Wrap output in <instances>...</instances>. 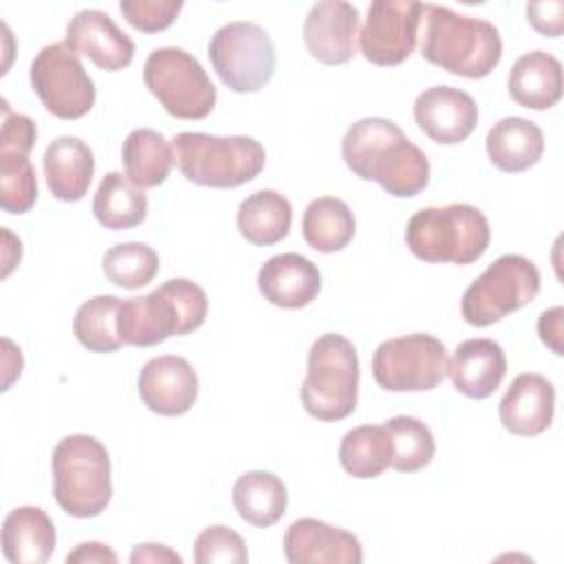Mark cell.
<instances>
[{
  "label": "cell",
  "instance_id": "74e56055",
  "mask_svg": "<svg viewBox=\"0 0 564 564\" xmlns=\"http://www.w3.org/2000/svg\"><path fill=\"white\" fill-rule=\"evenodd\" d=\"M37 139V128L31 117L11 112L7 101L2 104V130H0V152L31 154Z\"/></svg>",
  "mask_w": 564,
  "mask_h": 564
},
{
  "label": "cell",
  "instance_id": "ba28073f",
  "mask_svg": "<svg viewBox=\"0 0 564 564\" xmlns=\"http://www.w3.org/2000/svg\"><path fill=\"white\" fill-rule=\"evenodd\" d=\"M538 291V267L524 256L505 253L465 289L460 313L469 326H491L531 304Z\"/></svg>",
  "mask_w": 564,
  "mask_h": 564
},
{
  "label": "cell",
  "instance_id": "6da1fadb",
  "mask_svg": "<svg viewBox=\"0 0 564 564\" xmlns=\"http://www.w3.org/2000/svg\"><path fill=\"white\" fill-rule=\"evenodd\" d=\"M341 156L355 176L379 183L394 198H412L430 183L425 152L383 117L355 121L341 139Z\"/></svg>",
  "mask_w": 564,
  "mask_h": 564
},
{
  "label": "cell",
  "instance_id": "9a60e30c",
  "mask_svg": "<svg viewBox=\"0 0 564 564\" xmlns=\"http://www.w3.org/2000/svg\"><path fill=\"white\" fill-rule=\"evenodd\" d=\"M137 390L150 412L181 416L196 403L198 377L185 357L161 355L141 368Z\"/></svg>",
  "mask_w": 564,
  "mask_h": 564
},
{
  "label": "cell",
  "instance_id": "5b68a950",
  "mask_svg": "<svg viewBox=\"0 0 564 564\" xmlns=\"http://www.w3.org/2000/svg\"><path fill=\"white\" fill-rule=\"evenodd\" d=\"M181 174L200 187L231 189L253 181L267 163L260 141L245 134L216 137L207 132H178L172 139Z\"/></svg>",
  "mask_w": 564,
  "mask_h": 564
},
{
  "label": "cell",
  "instance_id": "8d00e7d4",
  "mask_svg": "<svg viewBox=\"0 0 564 564\" xmlns=\"http://www.w3.org/2000/svg\"><path fill=\"white\" fill-rule=\"evenodd\" d=\"M181 0H121L119 11L126 22L141 33H159L172 26L181 13Z\"/></svg>",
  "mask_w": 564,
  "mask_h": 564
},
{
  "label": "cell",
  "instance_id": "7a4b0ae2",
  "mask_svg": "<svg viewBox=\"0 0 564 564\" xmlns=\"http://www.w3.org/2000/svg\"><path fill=\"white\" fill-rule=\"evenodd\" d=\"M419 35L423 59L458 77L482 79L502 57V40L491 22L449 7L421 4Z\"/></svg>",
  "mask_w": 564,
  "mask_h": 564
},
{
  "label": "cell",
  "instance_id": "4dcf8cb0",
  "mask_svg": "<svg viewBox=\"0 0 564 564\" xmlns=\"http://www.w3.org/2000/svg\"><path fill=\"white\" fill-rule=\"evenodd\" d=\"M339 463L352 478L381 476L392 463V441L383 423L348 430L339 443Z\"/></svg>",
  "mask_w": 564,
  "mask_h": 564
},
{
  "label": "cell",
  "instance_id": "4fadbf2b",
  "mask_svg": "<svg viewBox=\"0 0 564 564\" xmlns=\"http://www.w3.org/2000/svg\"><path fill=\"white\" fill-rule=\"evenodd\" d=\"M419 24L421 2L375 0L359 31L361 55L375 66H397L405 62L416 46Z\"/></svg>",
  "mask_w": 564,
  "mask_h": 564
},
{
  "label": "cell",
  "instance_id": "f1b7e54d",
  "mask_svg": "<svg viewBox=\"0 0 564 564\" xmlns=\"http://www.w3.org/2000/svg\"><path fill=\"white\" fill-rule=\"evenodd\" d=\"M93 214L110 231L132 229L148 216V196L123 174L108 172L95 192Z\"/></svg>",
  "mask_w": 564,
  "mask_h": 564
},
{
  "label": "cell",
  "instance_id": "8992f818",
  "mask_svg": "<svg viewBox=\"0 0 564 564\" xmlns=\"http://www.w3.org/2000/svg\"><path fill=\"white\" fill-rule=\"evenodd\" d=\"M55 502L73 518L99 516L112 498L110 454L88 434L64 436L51 456Z\"/></svg>",
  "mask_w": 564,
  "mask_h": 564
},
{
  "label": "cell",
  "instance_id": "b9f144b4",
  "mask_svg": "<svg viewBox=\"0 0 564 564\" xmlns=\"http://www.w3.org/2000/svg\"><path fill=\"white\" fill-rule=\"evenodd\" d=\"M130 562L132 564H143V562H174V564H181L183 557L176 551H172L170 546H165V544L148 542V544H137L132 549Z\"/></svg>",
  "mask_w": 564,
  "mask_h": 564
},
{
  "label": "cell",
  "instance_id": "7402d4cb",
  "mask_svg": "<svg viewBox=\"0 0 564 564\" xmlns=\"http://www.w3.org/2000/svg\"><path fill=\"white\" fill-rule=\"evenodd\" d=\"M44 176L51 194L62 203H77L88 194L95 156L79 137H57L44 150Z\"/></svg>",
  "mask_w": 564,
  "mask_h": 564
},
{
  "label": "cell",
  "instance_id": "836d02e7",
  "mask_svg": "<svg viewBox=\"0 0 564 564\" xmlns=\"http://www.w3.org/2000/svg\"><path fill=\"white\" fill-rule=\"evenodd\" d=\"M101 271L115 286L134 291L159 273V253L145 242H121L104 253Z\"/></svg>",
  "mask_w": 564,
  "mask_h": 564
},
{
  "label": "cell",
  "instance_id": "52a82bcc",
  "mask_svg": "<svg viewBox=\"0 0 564 564\" xmlns=\"http://www.w3.org/2000/svg\"><path fill=\"white\" fill-rule=\"evenodd\" d=\"M357 392V348L339 333L319 335L308 350L306 377L300 388L304 410L317 421H341L355 412Z\"/></svg>",
  "mask_w": 564,
  "mask_h": 564
},
{
  "label": "cell",
  "instance_id": "ab89813d",
  "mask_svg": "<svg viewBox=\"0 0 564 564\" xmlns=\"http://www.w3.org/2000/svg\"><path fill=\"white\" fill-rule=\"evenodd\" d=\"M538 335L542 339L544 346H549L557 357L564 355V346H562V337H564V308L562 306H553L549 311H544L538 319Z\"/></svg>",
  "mask_w": 564,
  "mask_h": 564
},
{
  "label": "cell",
  "instance_id": "f35d334b",
  "mask_svg": "<svg viewBox=\"0 0 564 564\" xmlns=\"http://www.w3.org/2000/svg\"><path fill=\"white\" fill-rule=\"evenodd\" d=\"M529 24L544 37H560L564 31V2H529L527 4Z\"/></svg>",
  "mask_w": 564,
  "mask_h": 564
},
{
  "label": "cell",
  "instance_id": "2e32d148",
  "mask_svg": "<svg viewBox=\"0 0 564 564\" xmlns=\"http://www.w3.org/2000/svg\"><path fill=\"white\" fill-rule=\"evenodd\" d=\"M414 121L434 143L456 145L476 130L478 106L460 88L432 86L414 99Z\"/></svg>",
  "mask_w": 564,
  "mask_h": 564
},
{
  "label": "cell",
  "instance_id": "ffe728a7",
  "mask_svg": "<svg viewBox=\"0 0 564 564\" xmlns=\"http://www.w3.org/2000/svg\"><path fill=\"white\" fill-rule=\"evenodd\" d=\"M258 289L273 306L304 308L317 297L322 275L317 264H313L308 258L300 253H280L260 267Z\"/></svg>",
  "mask_w": 564,
  "mask_h": 564
},
{
  "label": "cell",
  "instance_id": "f546056e",
  "mask_svg": "<svg viewBox=\"0 0 564 564\" xmlns=\"http://www.w3.org/2000/svg\"><path fill=\"white\" fill-rule=\"evenodd\" d=\"M302 236L319 253L341 251L355 236V216L341 198H315L304 209Z\"/></svg>",
  "mask_w": 564,
  "mask_h": 564
},
{
  "label": "cell",
  "instance_id": "5bb4252c",
  "mask_svg": "<svg viewBox=\"0 0 564 564\" xmlns=\"http://www.w3.org/2000/svg\"><path fill=\"white\" fill-rule=\"evenodd\" d=\"M359 35V9L341 0H322L311 7L302 37L313 59L339 66L355 57Z\"/></svg>",
  "mask_w": 564,
  "mask_h": 564
},
{
  "label": "cell",
  "instance_id": "9c48e42d",
  "mask_svg": "<svg viewBox=\"0 0 564 564\" xmlns=\"http://www.w3.org/2000/svg\"><path fill=\"white\" fill-rule=\"evenodd\" d=\"M143 82L176 119H205L216 106L218 95L207 70L183 48H154L143 64Z\"/></svg>",
  "mask_w": 564,
  "mask_h": 564
},
{
  "label": "cell",
  "instance_id": "484cf974",
  "mask_svg": "<svg viewBox=\"0 0 564 564\" xmlns=\"http://www.w3.org/2000/svg\"><path fill=\"white\" fill-rule=\"evenodd\" d=\"M231 502L238 516L251 527H273L286 513V485L271 471L253 469L231 487Z\"/></svg>",
  "mask_w": 564,
  "mask_h": 564
},
{
  "label": "cell",
  "instance_id": "44dd1931",
  "mask_svg": "<svg viewBox=\"0 0 564 564\" xmlns=\"http://www.w3.org/2000/svg\"><path fill=\"white\" fill-rule=\"evenodd\" d=\"M447 375L463 397L487 399L500 388L507 375V355L494 339H465L456 346Z\"/></svg>",
  "mask_w": 564,
  "mask_h": 564
},
{
  "label": "cell",
  "instance_id": "d4e9b609",
  "mask_svg": "<svg viewBox=\"0 0 564 564\" xmlns=\"http://www.w3.org/2000/svg\"><path fill=\"white\" fill-rule=\"evenodd\" d=\"M487 156L489 161L509 174L533 167L544 154L542 130L522 117H505L487 132Z\"/></svg>",
  "mask_w": 564,
  "mask_h": 564
},
{
  "label": "cell",
  "instance_id": "d6986e66",
  "mask_svg": "<svg viewBox=\"0 0 564 564\" xmlns=\"http://www.w3.org/2000/svg\"><path fill=\"white\" fill-rule=\"evenodd\" d=\"M555 412V388L538 372L518 375L498 405L500 423L516 436H538L549 430Z\"/></svg>",
  "mask_w": 564,
  "mask_h": 564
},
{
  "label": "cell",
  "instance_id": "e575fe53",
  "mask_svg": "<svg viewBox=\"0 0 564 564\" xmlns=\"http://www.w3.org/2000/svg\"><path fill=\"white\" fill-rule=\"evenodd\" d=\"M37 200V176L26 154L0 152V205L7 214H26Z\"/></svg>",
  "mask_w": 564,
  "mask_h": 564
},
{
  "label": "cell",
  "instance_id": "7c38bea8",
  "mask_svg": "<svg viewBox=\"0 0 564 564\" xmlns=\"http://www.w3.org/2000/svg\"><path fill=\"white\" fill-rule=\"evenodd\" d=\"M29 79L42 106L57 119H82L95 106V84L66 42L46 44L33 57Z\"/></svg>",
  "mask_w": 564,
  "mask_h": 564
},
{
  "label": "cell",
  "instance_id": "cb8c5ba5",
  "mask_svg": "<svg viewBox=\"0 0 564 564\" xmlns=\"http://www.w3.org/2000/svg\"><path fill=\"white\" fill-rule=\"evenodd\" d=\"M562 64L546 51L520 55L507 79L511 99L529 110H549L562 97Z\"/></svg>",
  "mask_w": 564,
  "mask_h": 564
},
{
  "label": "cell",
  "instance_id": "1f68e13d",
  "mask_svg": "<svg viewBox=\"0 0 564 564\" xmlns=\"http://www.w3.org/2000/svg\"><path fill=\"white\" fill-rule=\"evenodd\" d=\"M117 295H95L86 300L73 317V335L90 352H115L123 346L119 335Z\"/></svg>",
  "mask_w": 564,
  "mask_h": 564
},
{
  "label": "cell",
  "instance_id": "30bf717a",
  "mask_svg": "<svg viewBox=\"0 0 564 564\" xmlns=\"http://www.w3.org/2000/svg\"><path fill=\"white\" fill-rule=\"evenodd\" d=\"M212 68L234 93H258L275 73V46L269 33L247 20L220 26L207 46Z\"/></svg>",
  "mask_w": 564,
  "mask_h": 564
},
{
  "label": "cell",
  "instance_id": "ac0fdd59",
  "mask_svg": "<svg viewBox=\"0 0 564 564\" xmlns=\"http://www.w3.org/2000/svg\"><path fill=\"white\" fill-rule=\"evenodd\" d=\"M66 44L101 70H121L134 59V42L99 9H82L66 24Z\"/></svg>",
  "mask_w": 564,
  "mask_h": 564
},
{
  "label": "cell",
  "instance_id": "d590c367",
  "mask_svg": "<svg viewBox=\"0 0 564 564\" xmlns=\"http://www.w3.org/2000/svg\"><path fill=\"white\" fill-rule=\"evenodd\" d=\"M194 560L198 564H245L249 560L245 540L225 524L205 527L194 540Z\"/></svg>",
  "mask_w": 564,
  "mask_h": 564
},
{
  "label": "cell",
  "instance_id": "603a6c76",
  "mask_svg": "<svg viewBox=\"0 0 564 564\" xmlns=\"http://www.w3.org/2000/svg\"><path fill=\"white\" fill-rule=\"evenodd\" d=\"M55 542V524L40 507H15L2 522V555L11 564H44Z\"/></svg>",
  "mask_w": 564,
  "mask_h": 564
},
{
  "label": "cell",
  "instance_id": "60d3db41",
  "mask_svg": "<svg viewBox=\"0 0 564 564\" xmlns=\"http://www.w3.org/2000/svg\"><path fill=\"white\" fill-rule=\"evenodd\" d=\"M117 553L101 542H82L68 555L66 564H117Z\"/></svg>",
  "mask_w": 564,
  "mask_h": 564
},
{
  "label": "cell",
  "instance_id": "e0dca14e",
  "mask_svg": "<svg viewBox=\"0 0 564 564\" xmlns=\"http://www.w3.org/2000/svg\"><path fill=\"white\" fill-rule=\"evenodd\" d=\"M282 546L291 564H359L364 560L357 535L315 518L291 522Z\"/></svg>",
  "mask_w": 564,
  "mask_h": 564
},
{
  "label": "cell",
  "instance_id": "d6a6232c",
  "mask_svg": "<svg viewBox=\"0 0 564 564\" xmlns=\"http://www.w3.org/2000/svg\"><path fill=\"white\" fill-rule=\"evenodd\" d=\"M383 427L392 441V469L401 474H414L432 463L436 445L430 427L421 419L399 414L388 419Z\"/></svg>",
  "mask_w": 564,
  "mask_h": 564
},
{
  "label": "cell",
  "instance_id": "277c9868",
  "mask_svg": "<svg viewBox=\"0 0 564 564\" xmlns=\"http://www.w3.org/2000/svg\"><path fill=\"white\" fill-rule=\"evenodd\" d=\"M489 240L487 216L467 203L423 207L405 227V245L412 256L432 264H471L482 258Z\"/></svg>",
  "mask_w": 564,
  "mask_h": 564
},
{
  "label": "cell",
  "instance_id": "8fae6325",
  "mask_svg": "<svg viewBox=\"0 0 564 564\" xmlns=\"http://www.w3.org/2000/svg\"><path fill=\"white\" fill-rule=\"evenodd\" d=\"M447 348L427 333L386 339L372 352V377L388 392H427L447 377Z\"/></svg>",
  "mask_w": 564,
  "mask_h": 564
},
{
  "label": "cell",
  "instance_id": "83f0119b",
  "mask_svg": "<svg viewBox=\"0 0 564 564\" xmlns=\"http://www.w3.org/2000/svg\"><path fill=\"white\" fill-rule=\"evenodd\" d=\"M121 163L126 178L141 187H159L170 176L174 150L167 139L152 128L132 130L121 145Z\"/></svg>",
  "mask_w": 564,
  "mask_h": 564
},
{
  "label": "cell",
  "instance_id": "4316f807",
  "mask_svg": "<svg viewBox=\"0 0 564 564\" xmlns=\"http://www.w3.org/2000/svg\"><path fill=\"white\" fill-rule=\"evenodd\" d=\"M291 220V203L273 189H258L249 194L236 212L240 236L256 247H271L286 238Z\"/></svg>",
  "mask_w": 564,
  "mask_h": 564
},
{
  "label": "cell",
  "instance_id": "3957f363",
  "mask_svg": "<svg viewBox=\"0 0 564 564\" xmlns=\"http://www.w3.org/2000/svg\"><path fill=\"white\" fill-rule=\"evenodd\" d=\"M207 317V293L187 278L165 280L148 295L123 300L119 306L121 341L148 348L198 330Z\"/></svg>",
  "mask_w": 564,
  "mask_h": 564
}]
</instances>
